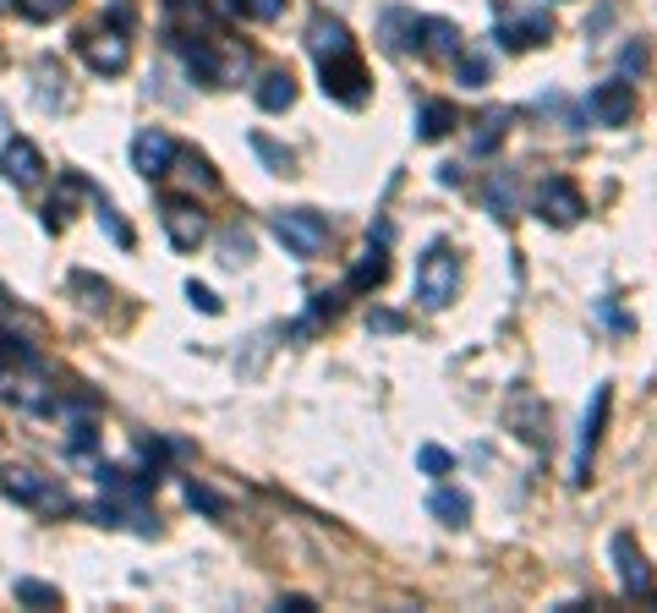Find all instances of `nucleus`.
<instances>
[{
  "label": "nucleus",
  "instance_id": "nucleus-11",
  "mask_svg": "<svg viewBox=\"0 0 657 613\" xmlns=\"http://www.w3.org/2000/svg\"><path fill=\"white\" fill-rule=\"evenodd\" d=\"M132 164H138V175H149V181L170 175V164H175V138L160 132V127H143V132L132 138Z\"/></svg>",
  "mask_w": 657,
  "mask_h": 613
},
{
  "label": "nucleus",
  "instance_id": "nucleus-30",
  "mask_svg": "<svg viewBox=\"0 0 657 613\" xmlns=\"http://www.w3.org/2000/svg\"><path fill=\"white\" fill-rule=\"evenodd\" d=\"M252 149H258V153H263V159H269V170H280V175H291V153H286V149H274L269 138H252Z\"/></svg>",
  "mask_w": 657,
  "mask_h": 613
},
{
  "label": "nucleus",
  "instance_id": "nucleus-31",
  "mask_svg": "<svg viewBox=\"0 0 657 613\" xmlns=\"http://www.w3.org/2000/svg\"><path fill=\"white\" fill-rule=\"evenodd\" d=\"M186 302L197 306V312H208V318H214V312H219V297H214V291H208V286H197V280H186Z\"/></svg>",
  "mask_w": 657,
  "mask_h": 613
},
{
  "label": "nucleus",
  "instance_id": "nucleus-12",
  "mask_svg": "<svg viewBox=\"0 0 657 613\" xmlns=\"http://www.w3.org/2000/svg\"><path fill=\"white\" fill-rule=\"evenodd\" d=\"M160 219H164V236H170V247H175V252H197V241L208 236L203 214H197V208H192L186 197H170Z\"/></svg>",
  "mask_w": 657,
  "mask_h": 613
},
{
  "label": "nucleus",
  "instance_id": "nucleus-13",
  "mask_svg": "<svg viewBox=\"0 0 657 613\" xmlns=\"http://www.w3.org/2000/svg\"><path fill=\"white\" fill-rule=\"evenodd\" d=\"M0 175H6L11 186H39V181H44V159H39V149H33L28 138H11V143L0 149Z\"/></svg>",
  "mask_w": 657,
  "mask_h": 613
},
{
  "label": "nucleus",
  "instance_id": "nucleus-28",
  "mask_svg": "<svg viewBox=\"0 0 657 613\" xmlns=\"http://www.w3.org/2000/svg\"><path fill=\"white\" fill-rule=\"evenodd\" d=\"M417 465H422V471H428V476H444V471H450V465H455V460L444 455V450H439V444H422V450H417Z\"/></svg>",
  "mask_w": 657,
  "mask_h": 613
},
{
  "label": "nucleus",
  "instance_id": "nucleus-26",
  "mask_svg": "<svg viewBox=\"0 0 657 613\" xmlns=\"http://www.w3.org/2000/svg\"><path fill=\"white\" fill-rule=\"evenodd\" d=\"M477 127H483V132H477V153H488L493 143H498V132L509 127V116H504V110H488V116H483Z\"/></svg>",
  "mask_w": 657,
  "mask_h": 613
},
{
  "label": "nucleus",
  "instance_id": "nucleus-27",
  "mask_svg": "<svg viewBox=\"0 0 657 613\" xmlns=\"http://www.w3.org/2000/svg\"><path fill=\"white\" fill-rule=\"evenodd\" d=\"M461 61V88H483L488 83V61L483 55H455Z\"/></svg>",
  "mask_w": 657,
  "mask_h": 613
},
{
  "label": "nucleus",
  "instance_id": "nucleus-37",
  "mask_svg": "<svg viewBox=\"0 0 657 613\" xmlns=\"http://www.w3.org/2000/svg\"><path fill=\"white\" fill-rule=\"evenodd\" d=\"M0 121H6V110H0Z\"/></svg>",
  "mask_w": 657,
  "mask_h": 613
},
{
  "label": "nucleus",
  "instance_id": "nucleus-6",
  "mask_svg": "<svg viewBox=\"0 0 657 613\" xmlns=\"http://www.w3.org/2000/svg\"><path fill=\"white\" fill-rule=\"evenodd\" d=\"M319 72H324L328 99H340V105H362V99H367V72H362L356 50H351V55H328V61H319Z\"/></svg>",
  "mask_w": 657,
  "mask_h": 613
},
{
  "label": "nucleus",
  "instance_id": "nucleus-16",
  "mask_svg": "<svg viewBox=\"0 0 657 613\" xmlns=\"http://www.w3.org/2000/svg\"><path fill=\"white\" fill-rule=\"evenodd\" d=\"M258 105H263L269 116L291 110V105H297V77H291V72H269V77L258 83Z\"/></svg>",
  "mask_w": 657,
  "mask_h": 613
},
{
  "label": "nucleus",
  "instance_id": "nucleus-22",
  "mask_svg": "<svg viewBox=\"0 0 657 613\" xmlns=\"http://www.w3.org/2000/svg\"><path fill=\"white\" fill-rule=\"evenodd\" d=\"M230 17H247V22H274L286 11V0H219Z\"/></svg>",
  "mask_w": 657,
  "mask_h": 613
},
{
  "label": "nucleus",
  "instance_id": "nucleus-4",
  "mask_svg": "<svg viewBox=\"0 0 657 613\" xmlns=\"http://www.w3.org/2000/svg\"><path fill=\"white\" fill-rule=\"evenodd\" d=\"M0 487H6V498H17V504H28V509H39V515H66V509H72V498H66L50 476H39V471H6Z\"/></svg>",
  "mask_w": 657,
  "mask_h": 613
},
{
  "label": "nucleus",
  "instance_id": "nucleus-29",
  "mask_svg": "<svg viewBox=\"0 0 657 613\" xmlns=\"http://www.w3.org/2000/svg\"><path fill=\"white\" fill-rule=\"evenodd\" d=\"M219 252H225V264H247V258H252V241H247V236H236V230H230V236H225V241H219Z\"/></svg>",
  "mask_w": 657,
  "mask_h": 613
},
{
  "label": "nucleus",
  "instance_id": "nucleus-5",
  "mask_svg": "<svg viewBox=\"0 0 657 613\" xmlns=\"http://www.w3.org/2000/svg\"><path fill=\"white\" fill-rule=\"evenodd\" d=\"M548 39H553V17L548 11H526V6L498 11V44L504 50H537Z\"/></svg>",
  "mask_w": 657,
  "mask_h": 613
},
{
  "label": "nucleus",
  "instance_id": "nucleus-2",
  "mask_svg": "<svg viewBox=\"0 0 657 613\" xmlns=\"http://www.w3.org/2000/svg\"><path fill=\"white\" fill-rule=\"evenodd\" d=\"M274 236H280V247H286L291 258L313 264L328 247V219L319 208H280V214H274Z\"/></svg>",
  "mask_w": 657,
  "mask_h": 613
},
{
  "label": "nucleus",
  "instance_id": "nucleus-3",
  "mask_svg": "<svg viewBox=\"0 0 657 613\" xmlns=\"http://www.w3.org/2000/svg\"><path fill=\"white\" fill-rule=\"evenodd\" d=\"M581 214H586V203H581V192H575L570 175H542V181H537V219H542V225L570 230Z\"/></svg>",
  "mask_w": 657,
  "mask_h": 613
},
{
  "label": "nucleus",
  "instance_id": "nucleus-18",
  "mask_svg": "<svg viewBox=\"0 0 657 613\" xmlns=\"http://www.w3.org/2000/svg\"><path fill=\"white\" fill-rule=\"evenodd\" d=\"M428 515L444 520V526H466V520H472V498H466L461 487H439V493L428 498Z\"/></svg>",
  "mask_w": 657,
  "mask_h": 613
},
{
  "label": "nucleus",
  "instance_id": "nucleus-32",
  "mask_svg": "<svg viewBox=\"0 0 657 613\" xmlns=\"http://www.w3.org/2000/svg\"><path fill=\"white\" fill-rule=\"evenodd\" d=\"M72 450H77V455H88V450H94V422H88V417H77V422H72Z\"/></svg>",
  "mask_w": 657,
  "mask_h": 613
},
{
  "label": "nucleus",
  "instance_id": "nucleus-35",
  "mask_svg": "<svg viewBox=\"0 0 657 613\" xmlns=\"http://www.w3.org/2000/svg\"><path fill=\"white\" fill-rule=\"evenodd\" d=\"M367 323H373V329H400V318H395V312H373Z\"/></svg>",
  "mask_w": 657,
  "mask_h": 613
},
{
  "label": "nucleus",
  "instance_id": "nucleus-34",
  "mask_svg": "<svg viewBox=\"0 0 657 613\" xmlns=\"http://www.w3.org/2000/svg\"><path fill=\"white\" fill-rule=\"evenodd\" d=\"M439 181H444V186H461L466 170H461V164H439Z\"/></svg>",
  "mask_w": 657,
  "mask_h": 613
},
{
  "label": "nucleus",
  "instance_id": "nucleus-7",
  "mask_svg": "<svg viewBox=\"0 0 657 613\" xmlns=\"http://www.w3.org/2000/svg\"><path fill=\"white\" fill-rule=\"evenodd\" d=\"M586 110H592V121H597V127H625V121L636 116V88H631L625 77H608V83H597V88H592Z\"/></svg>",
  "mask_w": 657,
  "mask_h": 613
},
{
  "label": "nucleus",
  "instance_id": "nucleus-25",
  "mask_svg": "<svg viewBox=\"0 0 657 613\" xmlns=\"http://www.w3.org/2000/svg\"><path fill=\"white\" fill-rule=\"evenodd\" d=\"M99 219H105V230L116 236V247H132V225H127V219L110 208V197H99Z\"/></svg>",
  "mask_w": 657,
  "mask_h": 613
},
{
  "label": "nucleus",
  "instance_id": "nucleus-15",
  "mask_svg": "<svg viewBox=\"0 0 657 613\" xmlns=\"http://www.w3.org/2000/svg\"><path fill=\"white\" fill-rule=\"evenodd\" d=\"M417 50L428 55H461V28L444 17H417Z\"/></svg>",
  "mask_w": 657,
  "mask_h": 613
},
{
  "label": "nucleus",
  "instance_id": "nucleus-9",
  "mask_svg": "<svg viewBox=\"0 0 657 613\" xmlns=\"http://www.w3.org/2000/svg\"><path fill=\"white\" fill-rule=\"evenodd\" d=\"M608 406H614V389H608V384H597V395H592V406H586V428H581V455H575V487H586V482H592V450H597V439H603Z\"/></svg>",
  "mask_w": 657,
  "mask_h": 613
},
{
  "label": "nucleus",
  "instance_id": "nucleus-21",
  "mask_svg": "<svg viewBox=\"0 0 657 613\" xmlns=\"http://www.w3.org/2000/svg\"><path fill=\"white\" fill-rule=\"evenodd\" d=\"M11 592H17V603H28V609H61V592H55L50 581H28V576H22Z\"/></svg>",
  "mask_w": 657,
  "mask_h": 613
},
{
  "label": "nucleus",
  "instance_id": "nucleus-17",
  "mask_svg": "<svg viewBox=\"0 0 657 613\" xmlns=\"http://www.w3.org/2000/svg\"><path fill=\"white\" fill-rule=\"evenodd\" d=\"M450 132H455V105L433 99V105L417 110V138H422V143H439V138H450Z\"/></svg>",
  "mask_w": 657,
  "mask_h": 613
},
{
  "label": "nucleus",
  "instance_id": "nucleus-1",
  "mask_svg": "<svg viewBox=\"0 0 657 613\" xmlns=\"http://www.w3.org/2000/svg\"><path fill=\"white\" fill-rule=\"evenodd\" d=\"M411 291H417V302L428 306V312H444V306L455 302V291H461V258H455L450 241H433V247L417 258Z\"/></svg>",
  "mask_w": 657,
  "mask_h": 613
},
{
  "label": "nucleus",
  "instance_id": "nucleus-20",
  "mask_svg": "<svg viewBox=\"0 0 657 613\" xmlns=\"http://www.w3.org/2000/svg\"><path fill=\"white\" fill-rule=\"evenodd\" d=\"M488 214L493 219H509V214H515V175H509V170H498L488 181Z\"/></svg>",
  "mask_w": 657,
  "mask_h": 613
},
{
  "label": "nucleus",
  "instance_id": "nucleus-10",
  "mask_svg": "<svg viewBox=\"0 0 657 613\" xmlns=\"http://www.w3.org/2000/svg\"><path fill=\"white\" fill-rule=\"evenodd\" d=\"M77 55H83L99 77H116V72H127L132 44H127L121 33H88V39H77Z\"/></svg>",
  "mask_w": 657,
  "mask_h": 613
},
{
  "label": "nucleus",
  "instance_id": "nucleus-24",
  "mask_svg": "<svg viewBox=\"0 0 657 613\" xmlns=\"http://www.w3.org/2000/svg\"><path fill=\"white\" fill-rule=\"evenodd\" d=\"M17 6H22V17H28V22H55V17H66V6H72V0H17Z\"/></svg>",
  "mask_w": 657,
  "mask_h": 613
},
{
  "label": "nucleus",
  "instance_id": "nucleus-19",
  "mask_svg": "<svg viewBox=\"0 0 657 613\" xmlns=\"http://www.w3.org/2000/svg\"><path fill=\"white\" fill-rule=\"evenodd\" d=\"M384 275H389V258H384V247H373V252L351 269V291H373V286H384Z\"/></svg>",
  "mask_w": 657,
  "mask_h": 613
},
{
  "label": "nucleus",
  "instance_id": "nucleus-8",
  "mask_svg": "<svg viewBox=\"0 0 657 613\" xmlns=\"http://www.w3.org/2000/svg\"><path fill=\"white\" fill-rule=\"evenodd\" d=\"M608 553H614V576H620V587L636 592V598H647V592H653V564H647V553L636 548V537L620 531V537L608 542Z\"/></svg>",
  "mask_w": 657,
  "mask_h": 613
},
{
  "label": "nucleus",
  "instance_id": "nucleus-36",
  "mask_svg": "<svg viewBox=\"0 0 657 613\" xmlns=\"http://www.w3.org/2000/svg\"><path fill=\"white\" fill-rule=\"evenodd\" d=\"M280 609H291V613H313V598H286Z\"/></svg>",
  "mask_w": 657,
  "mask_h": 613
},
{
  "label": "nucleus",
  "instance_id": "nucleus-14",
  "mask_svg": "<svg viewBox=\"0 0 657 613\" xmlns=\"http://www.w3.org/2000/svg\"><path fill=\"white\" fill-rule=\"evenodd\" d=\"M308 50H313L319 61H328V55H351L356 44H351V33H345V22H340V17L319 11V17H313V28H308Z\"/></svg>",
  "mask_w": 657,
  "mask_h": 613
},
{
  "label": "nucleus",
  "instance_id": "nucleus-23",
  "mask_svg": "<svg viewBox=\"0 0 657 613\" xmlns=\"http://www.w3.org/2000/svg\"><path fill=\"white\" fill-rule=\"evenodd\" d=\"M186 504H192V509H203V515H214V520L225 515V498H219L214 487H203V482H186Z\"/></svg>",
  "mask_w": 657,
  "mask_h": 613
},
{
  "label": "nucleus",
  "instance_id": "nucleus-33",
  "mask_svg": "<svg viewBox=\"0 0 657 613\" xmlns=\"http://www.w3.org/2000/svg\"><path fill=\"white\" fill-rule=\"evenodd\" d=\"M620 66H625V72H647V44H642V39H636V44H625Z\"/></svg>",
  "mask_w": 657,
  "mask_h": 613
}]
</instances>
